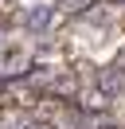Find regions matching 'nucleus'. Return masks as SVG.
Wrapping results in <instances>:
<instances>
[{
    "label": "nucleus",
    "mask_w": 125,
    "mask_h": 129,
    "mask_svg": "<svg viewBox=\"0 0 125 129\" xmlns=\"http://www.w3.org/2000/svg\"><path fill=\"white\" fill-rule=\"evenodd\" d=\"M98 90H102L106 98L125 94V67H109V71H102V74H98Z\"/></svg>",
    "instance_id": "obj_1"
},
{
    "label": "nucleus",
    "mask_w": 125,
    "mask_h": 129,
    "mask_svg": "<svg viewBox=\"0 0 125 129\" xmlns=\"http://www.w3.org/2000/svg\"><path fill=\"white\" fill-rule=\"evenodd\" d=\"M51 16H55V8H43V4H39V8H27L23 12V27H27V31H43V27L51 24Z\"/></svg>",
    "instance_id": "obj_2"
},
{
    "label": "nucleus",
    "mask_w": 125,
    "mask_h": 129,
    "mask_svg": "<svg viewBox=\"0 0 125 129\" xmlns=\"http://www.w3.org/2000/svg\"><path fill=\"white\" fill-rule=\"evenodd\" d=\"M20 63H23V47L20 43L0 47V71H20Z\"/></svg>",
    "instance_id": "obj_3"
},
{
    "label": "nucleus",
    "mask_w": 125,
    "mask_h": 129,
    "mask_svg": "<svg viewBox=\"0 0 125 129\" xmlns=\"http://www.w3.org/2000/svg\"><path fill=\"white\" fill-rule=\"evenodd\" d=\"M0 129H31L27 121H8V125H0Z\"/></svg>",
    "instance_id": "obj_4"
}]
</instances>
